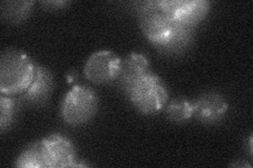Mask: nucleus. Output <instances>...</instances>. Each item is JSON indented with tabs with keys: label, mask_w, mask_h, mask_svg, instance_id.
<instances>
[{
	"label": "nucleus",
	"mask_w": 253,
	"mask_h": 168,
	"mask_svg": "<svg viewBox=\"0 0 253 168\" xmlns=\"http://www.w3.org/2000/svg\"><path fill=\"white\" fill-rule=\"evenodd\" d=\"M166 116L174 123H184L193 117V104L184 97H176L168 101L165 107Z\"/></svg>",
	"instance_id": "nucleus-13"
},
{
	"label": "nucleus",
	"mask_w": 253,
	"mask_h": 168,
	"mask_svg": "<svg viewBox=\"0 0 253 168\" xmlns=\"http://www.w3.org/2000/svg\"><path fill=\"white\" fill-rule=\"evenodd\" d=\"M35 62L19 50H6L0 59V92L6 96L25 93L33 81Z\"/></svg>",
	"instance_id": "nucleus-2"
},
{
	"label": "nucleus",
	"mask_w": 253,
	"mask_h": 168,
	"mask_svg": "<svg viewBox=\"0 0 253 168\" xmlns=\"http://www.w3.org/2000/svg\"><path fill=\"white\" fill-rule=\"evenodd\" d=\"M163 4L174 21L195 28L210 10V2L206 0H163Z\"/></svg>",
	"instance_id": "nucleus-7"
},
{
	"label": "nucleus",
	"mask_w": 253,
	"mask_h": 168,
	"mask_svg": "<svg viewBox=\"0 0 253 168\" xmlns=\"http://www.w3.org/2000/svg\"><path fill=\"white\" fill-rule=\"evenodd\" d=\"M136 12L142 34L153 46L164 45L171 38L177 22L171 18L163 4V0L139 2Z\"/></svg>",
	"instance_id": "nucleus-3"
},
{
	"label": "nucleus",
	"mask_w": 253,
	"mask_h": 168,
	"mask_svg": "<svg viewBox=\"0 0 253 168\" xmlns=\"http://www.w3.org/2000/svg\"><path fill=\"white\" fill-rule=\"evenodd\" d=\"M150 71V63L145 54L133 52L123 58L122 70L116 83L122 93L128 96L138 80Z\"/></svg>",
	"instance_id": "nucleus-9"
},
{
	"label": "nucleus",
	"mask_w": 253,
	"mask_h": 168,
	"mask_svg": "<svg viewBox=\"0 0 253 168\" xmlns=\"http://www.w3.org/2000/svg\"><path fill=\"white\" fill-rule=\"evenodd\" d=\"M128 99L139 113L153 115L167 105L169 92L161 77L150 70L134 84Z\"/></svg>",
	"instance_id": "nucleus-4"
},
{
	"label": "nucleus",
	"mask_w": 253,
	"mask_h": 168,
	"mask_svg": "<svg viewBox=\"0 0 253 168\" xmlns=\"http://www.w3.org/2000/svg\"><path fill=\"white\" fill-rule=\"evenodd\" d=\"M33 5L34 1H3L0 5L1 17L7 23L17 25L29 17Z\"/></svg>",
	"instance_id": "nucleus-12"
},
{
	"label": "nucleus",
	"mask_w": 253,
	"mask_h": 168,
	"mask_svg": "<svg viewBox=\"0 0 253 168\" xmlns=\"http://www.w3.org/2000/svg\"><path fill=\"white\" fill-rule=\"evenodd\" d=\"M123 58L110 50L93 53L86 60L84 74L90 82L107 84L117 80L122 70Z\"/></svg>",
	"instance_id": "nucleus-6"
},
{
	"label": "nucleus",
	"mask_w": 253,
	"mask_h": 168,
	"mask_svg": "<svg viewBox=\"0 0 253 168\" xmlns=\"http://www.w3.org/2000/svg\"><path fill=\"white\" fill-rule=\"evenodd\" d=\"M54 90V77L46 67L35 63V74L33 81L28 89L20 95L22 101L30 105L38 106L50 99Z\"/></svg>",
	"instance_id": "nucleus-10"
},
{
	"label": "nucleus",
	"mask_w": 253,
	"mask_h": 168,
	"mask_svg": "<svg viewBox=\"0 0 253 168\" xmlns=\"http://www.w3.org/2000/svg\"><path fill=\"white\" fill-rule=\"evenodd\" d=\"M17 109V102L13 96H0V130L3 133L9 129L14 121V117Z\"/></svg>",
	"instance_id": "nucleus-14"
},
{
	"label": "nucleus",
	"mask_w": 253,
	"mask_h": 168,
	"mask_svg": "<svg viewBox=\"0 0 253 168\" xmlns=\"http://www.w3.org/2000/svg\"><path fill=\"white\" fill-rule=\"evenodd\" d=\"M70 1H62V0H59V1H44L42 4L45 7V10H51V11H58L66 9L67 6L70 5Z\"/></svg>",
	"instance_id": "nucleus-15"
},
{
	"label": "nucleus",
	"mask_w": 253,
	"mask_h": 168,
	"mask_svg": "<svg viewBox=\"0 0 253 168\" xmlns=\"http://www.w3.org/2000/svg\"><path fill=\"white\" fill-rule=\"evenodd\" d=\"M98 109L97 95L84 85H75L65 96L61 104V117L67 124L78 126L88 123Z\"/></svg>",
	"instance_id": "nucleus-5"
},
{
	"label": "nucleus",
	"mask_w": 253,
	"mask_h": 168,
	"mask_svg": "<svg viewBox=\"0 0 253 168\" xmlns=\"http://www.w3.org/2000/svg\"><path fill=\"white\" fill-rule=\"evenodd\" d=\"M195 39V27L177 23L171 38L164 45L155 49L167 56H179L185 54L192 46Z\"/></svg>",
	"instance_id": "nucleus-11"
},
{
	"label": "nucleus",
	"mask_w": 253,
	"mask_h": 168,
	"mask_svg": "<svg viewBox=\"0 0 253 168\" xmlns=\"http://www.w3.org/2000/svg\"><path fill=\"white\" fill-rule=\"evenodd\" d=\"M193 104V117L204 124H215L227 114L229 104L225 97L217 92L203 93Z\"/></svg>",
	"instance_id": "nucleus-8"
},
{
	"label": "nucleus",
	"mask_w": 253,
	"mask_h": 168,
	"mask_svg": "<svg viewBox=\"0 0 253 168\" xmlns=\"http://www.w3.org/2000/svg\"><path fill=\"white\" fill-rule=\"evenodd\" d=\"M77 161L73 143L61 134H52L30 144L16 160L15 166L27 168L85 166V164L77 163Z\"/></svg>",
	"instance_id": "nucleus-1"
}]
</instances>
